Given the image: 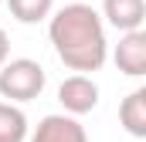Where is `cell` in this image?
Here are the masks:
<instances>
[{
    "label": "cell",
    "instance_id": "9",
    "mask_svg": "<svg viewBox=\"0 0 146 142\" xmlns=\"http://www.w3.org/2000/svg\"><path fill=\"white\" fill-rule=\"evenodd\" d=\"M3 7L21 24H41L54 14V0H3Z\"/></svg>",
    "mask_w": 146,
    "mask_h": 142
},
{
    "label": "cell",
    "instance_id": "7",
    "mask_svg": "<svg viewBox=\"0 0 146 142\" xmlns=\"http://www.w3.org/2000/svg\"><path fill=\"white\" fill-rule=\"evenodd\" d=\"M119 125L133 139H146V81L119 102Z\"/></svg>",
    "mask_w": 146,
    "mask_h": 142
},
{
    "label": "cell",
    "instance_id": "5",
    "mask_svg": "<svg viewBox=\"0 0 146 142\" xmlns=\"http://www.w3.org/2000/svg\"><path fill=\"white\" fill-rule=\"evenodd\" d=\"M112 61L126 78H146V31H126L112 47Z\"/></svg>",
    "mask_w": 146,
    "mask_h": 142
},
{
    "label": "cell",
    "instance_id": "1",
    "mask_svg": "<svg viewBox=\"0 0 146 142\" xmlns=\"http://www.w3.org/2000/svg\"><path fill=\"white\" fill-rule=\"evenodd\" d=\"M48 37L58 54V61L68 71H102L109 61V41H106V17L92 3H65L48 17Z\"/></svg>",
    "mask_w": 146,
    "mask_h": 142
},
{
    "label": "cell",
    "instance_id": "11",
    "mask_svg": "<svg viewBox=\"0 0 146 142\" xmlns=\"http://www.w3.org/2000/svg\"><path fill=\"white\" fill-rule=\"evenodd\" d=\"M0 7H3V0H0Z\"/></svg>",
    "mask_w": 146,
    "mask_h": 142
},
{
    "label": "cell",
    "instance_id": "3",
    "mask_svg": "<svg viewBox=\"0 0 146 142\" xmlns=\"http://www.w3.org/2000/svg\"><path fill=\"white\" fill-rule=\"evenodd\" d=\"M58 102H61L65 112H72V115H88L92 108L99 105V85L92 81V74L75 71V74H68L58 85Z\"/></svg>",
    "mask_w": 146,
    "mask_h": 142
},
{
    "label": "cell",
    "instance_id": "2",
    "mask_svg": "<svg viewBox=\"0 0 146 142\" xmlns=\"http://www.w3.org/2000/svg\"><path fill=\"white\" fill-rule=\"evenodd\" d=\"M44 85H48V74L34 58H10L0 68V98L7 102H17V105L34 102L41 98Z\"/></svg>",
    "mask_w": 146,
    "mask_h": 142
},
{
    "label": "cell",
    "instance_id": "6",
    "mask_svg": "<svg viewBox=\"0 0 146 142\" xmlns=\"http://www.w3.org/2000/svg\"><path fill=\"white\" fill-rule=\"evenodd\" d=\"M102 17L119 34L139 31L146 20V0H102Z\"/></svg>",
    "mask_w": 146,
    "mask_h": 142
},
{
    "label": "cell",
    "instance_id": "10",
    "mask_svg": "<svg viewBox=\"0 0 146 142\" xmlns=\"http://www.w3.org/2000/svg\"><path fill=\"white\" fill-rule=\"evenodd\" d=\"M10 61V37H7V31L0 27V68Z\"/></svg>",
    "mask_w": 146,
    "mask_h": 142
},
{
    "label": "cell",
    "instance_id": "8",
    "mask_svg": "<svg viewBox=\"0 0 146 142\" xmlns=\"http://www.w3.org/2000/svg\"><path fill=\"white\" fill-rule=\"evenodd\" d=\"M27 115L17 102H0V142H24L31 132H27Z\"/></svg>",
    "mask_w": 146,
    "mask_h": 142
},
{
    "label": "cell",
    "instance_id": "4",
    "mask_svg": "<svg viewBox=\"0 0 146 142\" xmlns=\"http://www.w3.org/2000/svg\"><path fill=\"white\" fill-rule=\"evenodd\" d=\"M31 142H88V132L78 122V115L54 112L37 122V129L31 132Z\"/></svg>",
    "mask_w": 146,
    "mask_h": 142
}]
</instances>
